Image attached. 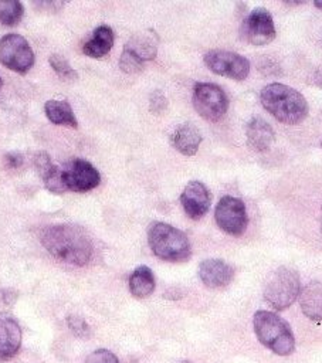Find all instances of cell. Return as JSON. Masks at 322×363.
Masks as SVG:
<instances>
[{
    "instance_id": "obj_15",
    "label": "cell",
    "mask_w": 322,
    "mask_h": 363,
    "mask_svg": "<svg viewBox=\"0 0 322 363\" xmlns=\"http://www.w3.org/2000/svg\"><path fill=\"white\" fill-rule=\"evenodd\" d=\"M33 164L44 186L51 193L62 194L65 191V187L61 180V169L52 163L47 152H37L33 157Z\"/></svg>"
},
{
    "instance_id": "obj_32",
    "label": "cell",
    "mask_w": 322,
    "mask_h": 363,
    "mask_svg": "<svg viewBox=\"0 0 322 363\" xmlns=\"http://www.w3.org/2000/svg\"><path fill=\"white\" fill-rule=\"evenodd\" d=\"M313 6H315V7H318V9H321V10H322V1H313Z\"/></svg>"
},
{
    "instance_id": "obj_16",
    "label": "cell",
    "mask_w": 322,
    "mask_h": 363,
    "mask_svg": "<svg viewBox=\"0 0 322 363\" xmlns=\"http://www.w3.org/2000/svg\"><path fill=\"white\" fill-rule=\"evenodd\" d=\"M248 146L255 152H264L271 147L275 139L274 129L261 118H252L245 126Z\"/></svg>"
},
{
    "instance_id": "obj_7",
    "label": "cell",
    "mask_w": 322,
    "mask_h": 363,
    "mask_svg": "<svg viewBox=\"0 0 322 363\" xmlns=\"http://www.w3.org/2000/svg\"><path fill=\"white\" fill-rule=\"evenodd\" d=\"M0 62L18 74H26L34 65V52L24 37L7 34L0 38Z\"/></svg>"
},
{
    "instance_id": "obj_11",
    "label": "cell",
    "mask_w": 322,
    "mask_h": 363,
    "mask_svg": "<svg viewBox=\"0 0 322 363\" xmlns=\"http://www.w3.org/2000/svg\"><path fill=\"white\" fill-rule=\"evenodd\" d=\"M243 38L257 47L265 45L275 38V26L272 16L264 7L250 11L241 27Z\"/></svg>"
},
{
    "instance_id": "obj_2",
    "label": "cell",
    "mask_w": 322,
    "mask_h": 363,
    "mask_svg": "<svg viewBox=\"0 0 322 363\" xmlns=\"http://www.w3.org/2000/svg\"><path fill=\"white\" fill-rule=\"evenodd\" d=\"M261 104L278 122L296 125L308 115V102L296 89L284 84H268L261 89Z\"/></svg>"
},
{
    "instance_id": "obj_17",
    "label": "cell",
    "mask_w": 322,
    "mask_h": 363,
    "mask_svg": "<svg viewBox=\"0 0 322 363\" xmlns=\"http://www.w3.org/2000/svg\"><path fill=\"white\" fill-rule=\"evenodd\" d=\"M299 305L308 319L322 323V282L311 281L299 292Z\"/></svg>"
},
{
    "instance_id": "obj_8",
    "label": "cell",
    "mask_w": 322,
    "mask_h": 363,
    "mask_svg": "<svg viewBox=\"0 0 322 363\" xmlns=\"http://www.w3.org/2000/svg\"><path fill=\"white\" fill-rule=\"evenodd\" d=\"M204 64L211 72L235 81H243L250 74V61L233 51L211 50L204 54Z\"/></svg>"
},
{
    "instance_id": "obj_3",
    "label": "cell",
    "mask_w": 322,
    "mask_h": 363,
    "mask_svg": "<svg viewBox=\"0 0 322 363\" xmlns=\"http://www.w3.org/2000/svg\"><path fill=\"white\" fill-rule=\"evenodd\" d=\"M148 242L152 252L165 261L182 262L191 255V245L187 235L179 228L162 221L150 224Z\"/></svg>"
},
{
    "instance_id": "obj_13",
    "label": "cell",
    "mask_w": 322,
    "mask_h": 363,
    "mask_svg": "<svg viewBox=\"0 0 322 363\" xmlns=\"http://www.w3.org/2000/svg\"><path fill=\"white\" fill-rule=\"evenodd\" d=\"M21 346V328L6 312H0V362H7Z\"/></svg>"
},
{
    "instance_id": "obj_5",
    "label": "cell",
    "mask_w": 322,
    "mask_h": 363,
    "mask_svg": "<svg viewBox=\"0 0 322 363\" xmlns=\"http://www.w3.org/2000/svg\"><path fill=\"white\" fill-rule=\"evenodd\" d=\"M301 292L299 275L288 267L274 269L264 285V299L277 311H284L294 303Z\"/></svg>"
},
{
    "instance_id": "obj_12",
    "label": "cell",
    "mask_w": 322,
    "mask_h": 363,
    "mask_svg": "<svg viewBox=\"0 0 322 363\" xmlns=\"http://www.w3.org/2000/svg\"><path fill=\"white\" fill-rule=\"evenodd\" d=\"M210 201L211 197L209 189L199 180L189 182L180 196L183 210L191 220L201 218L209 211Z\"/></svg>"
},
{
    "instance_id": "obj_9",
    "label": "cell",
    "mask_w": 322,
    "mask_h": 363,
    "mask_svg": "<svg viewBox=\"0 0 322 363\" xmlns=\"http://www.w3.org/2000/svg\"><path fill=\"white\" fill-rule=\"evenodd\" d=\"M214 218L217 225L230 235H241L248 224L247 208L243 200L224 196L216 206Z\"/></svg>"
},
{
    "instance_id": "obj_35",
    "label": "cell",
    "mask_w": 322,
    "mask_h": 363,
    "mask_svg": "<svg viewBox=\"0 0 322 363\" xmlns=\"http://www.w3.org/2000/svg\"><path fill=\"white\" fill-rule=\"evenodd\" d=\"M321 146H322V139H321Z\"/></svg>"
},
{
    "instance_id": "obj_10",
    "label": "cell",
    "mask_w": 322,
    "mask_h": 363,
    "mask_svg": "<svg viewBox=\"0 0 322 363\" xmlns=\"http://www.w3.org/2000/svg\"><path fill=\"white\" fill-rule=\"evenodd\" d=\"M61 180L65 190L84 193L101 183L99 172L84 159H72L61 169Z\"/></svg>"
},
{
    "instance_id": "obj_30",
    "label": "cell",
    "mask_w": 322,
    "mask_h": 363,
    "mask_svg": "<svg viewBox=\"0 0 322 363\" xmlns=\"http://www.w3.org/2000/svg\"><path fill=\"white\" fill-rule=\"evenodd\" d=\"M17 299V292L11 289H3L0 291V305L3 306H11Z\"/></svg>"
},
{
    "instance_id": "obj_28",
    "label": "cell",
    "mask_w": 322,
    "mask_h": 363,
    "mask_svg": "<svg viewBox=\"0 0 322 363\" xmlns=\"http://www.w3.org/2000/svg\"><path fill=\"white\" fill-rule=\"evenodd\" d=\"M167 108V98L162 91H153L149 96V109L152 113H162Z\"/></svg>"
},
{
    "instance_id": "obj_26",
    "label": "cell",
    "mask_w": 322,
    "mask_h": 363,
    "mask_svg": "<svg viewBox=\"0 0 322 363\" xmlns=\"http://www.w3.org/2000/svg\"><path fill=\"white\" fill-rule=\"evenodd\" d=\"M67 325H68L70 330L78 337H87L89 335L88 323L78 315H70L67 318Z\"/></svg>"
},
{
    "instance_id": "obj_22",
    "label": "cell",
    "mask_w": 322,
    "mask_h": 363,
    "mask_svg": "<svg viewBox=\"0 0 322 363\" xmlns=\"http://www.w3.org/2000/svg\"><path fill=\"white\" fill-rule=\"evenodd\" d=\"M155 289V277L149 267H138L129 277V291L135 298H146Z\"/></svg>"
},
{
    "instance_id": "obj_25",
    "label": "cell",
    "mask_w": 322,
    "mask_h": 363,
    "mask_svg": "<svg viewBox=\"0 0 322 363\" xmlns=\"http://www.w3.org/2000/svg\"><path fill=\"white\" fill-rule=\"evenodd\" d=\"M143 64L136 55H133L131 51L125 50L122 51L121 54V58H119V68L126 72V74H136L139 71H142L143 68Z\"/></svg>"
},
{
    "instance_id": "obj_27",
    "label": "cell",
    "mask_w": 322,
    "mask_h": 363,
    "mask_svg": "<svg viewBox=\"0 0 322 363\" xmlns=\"http://www.w3.org/2000/svg\"><path fill=\"white\" fill-rule=\"evenodd\" d=\"M85 363H119L118 357L108 349H98L88 354Z\"/></svg>"
},
{
    "instance_id": "obj_33",
    "label": "cell",
    "mask_w": 322,
    "mask_h": 363,
    "mask_svg": "<svg viewBox=\"0 0 322 363\" xmlns=\"http://www.w3.org/2000/svg\"><path fill=\"white\" fill-rule=\"evenodd\" d=\"M321 231H322V208H321Z\"/></svg>"
},
{
    "instance_id": "obj_6",
    "label": "cell",
    "mask_w": 322,
    "mask_h": 363,
    "mask_svg": "<svg viewBox=\"0 0 322 363\" xmlns=\"http://www.w3.org/2000/svg\"><path fill=\"white\" fill-rule=\"evenodd\" d=\"M193 106L206 121L218 122L227 113L228 98L218 85L197 82L193 89Z\"/></svg>"
},
{
    "instance_id": "obj_18",
    "label": "cell",
    "mask_w": 322,
    "mask_h": 363,
    "mask_svg": "<svg viewBox=\"0 0 322 363\" xmlns=\"http://www.w3.org/2000/svg\"><path fill=\"white\" fill-rule=\"evenodd\" d=\"M201 140L203 136L193 123H182L172 135V145L184 156L196 155Z\"/></svg>"
},
{
    "instance_id": "obj_20",
    "label": "cell",
    "mask_w": 322,
    "mask_h": 363,
    "mask_svg": "<svg viewBox=\"0 0 322 363\" xmlns=\"http://www.w3.org/2000/svg\"><path fill=\"white\" fill-rule=\"evenodd\" d=\"M113 45V31L108 26H99L95 28L92 38L88 40L82 51L85 55L91 58H102L105 57Z\"/></svg>"
},
{
    "instance_id": "obj_29",
    "label": "cell",
    "mask_w": 322,
    "mask_h": 363,
    "mask_svg": "<svg viewBox=\"0 0 322 363\" xmlns=\"http://www.w3.org/2000/svg\"><path fill=\"white\" fill-rule=\"evenodd\" d=\"M4 162H6L7 167H10V169H18V167L23 164L24 159H23V155H21V153H18V152H11V153H7V155L4 156Z\"/></svg>"
},
{
    "instance_id": "obj_24",
    "label": "cell",
    "mask_w": 322,
    "mask_h": 363,
    "mask_svg": "<svg viewBox=\"0 0 322 363\" xmlns=\"http://www.w3.org/2000/svg\"><path fill=\"white\" fill-rule=\"evenodd\" d=\"M50 65L51 68L62 78V79H75L78 77L77 71L71 67V64L60 54L50 55Z\"/></svg>"
},
{
    "instance_id": "obj_34",
    "label": "cell",
    "mask_w": 322,
    "mask_h": 363,
    "mask_svg": "<svg viewBox=\"0 0 322 363\" xmlns=\"http://www.w3.org/2000/svg\"><path fill=\"white\" fill-rule=\"evenodd\" d=\"M0 86H1V78H0Z\"/></svg>"
},
{
    "instance_id": "obj_31",
    "label": "cell",
    "mask_w": 322,
    "mask_h": 363,
    "mask_svg": "<svg viewBox=\"0 0 322 363\" xmlns=\"http://www.w3.org/2000/svg\"><path fill=\"white\" fill-rule=\"evenodd\" d=\"M312 82H313L316 86H319V88L322 89V71H318V72L312 77Z\"/></svg>"
},
{
    "instance_id": "obj_19",
    "label": "cell",
    "mask_w": 322,
    "mask_h": 363,
    "mask_svg": "<svg viewBox=\"0 0 322 363\" xmlns=\"http://www.w3.org/2000/svg\"><path fill=\"white\" fill-rule=\"evenodd\" d=\"M125 50L131 51L142 62L153 60L157 52V35L150 30L138 33L129 38Z\"/></svg>"
},
{
    "instance_id": "obj_4",
    "label": "cell",
    "mask_w": 322,
    "mask_h": 363,
    "mask_svg": "<svg viewBox=\"0 0 322 363\" xmlns=\"http://www.w3.org/2000/svg\"><path fill=\"white\" fill-rule=\"evenodd\" d=\"M257 339L279 356H288L295 349V339L288 323L277 313L258 311L252 318Z\"/></svg>"
},
{
    "instance_id": "obj_23",
    "label": "cell",
    "mask_w": 322,
    "mask_h": 363,
    "mask_svg": "<svg viewBox=\"0 0 322 363\" xmlns=\"http://www.w3.org/2000/svg\"><path fill=\"white\" fill-rule=\"evenodd\" d=\"M24 16V6L17 0H0V23L16 26Z\"/></svg>"
},
{
    "instance_id": "obj_21",
    "label": "cell",
    "mask_w": 322,
    "mask_h": 363,
    "mask_svg": "<svg viewBox=\"0 0 322 363\" xmlns=\"http://www.w3.org/2000/svg\"><path fill=\"white\" fill-rule=\"evenodd\" d=\"M45 115L50 122L55 125H64V126H71L77 128L78 122L74 115V111L71 105L64 101V99H50L44 105Z\"/></svg>"
},
{
    "instance_id": "obj_14",
    "label": "cell",
    "mask_w": 322,
    "mask_h": 363,
    "mask_svg": "<svg viewBox=\"0 0 322 363\" xmlns=\"http://www.w3.org/2000/svg\"><path fill=\"white\" fill-rule=\"evenodd\" d=\"M199 277L207 288L217 289L224 288L231 282L234 277V269L223 259L210 258L204 259L199 265Z\"/></svg>"
},
{
    "instance_id": "obj_1",
    "label": "cell",
    "mask_w": 322,
    "mask_h": 363,
    "mask_svg": "<svg viewBox=\"0 0 322 363\" xmlns=\"http://www.w3.org/2000/svg\"><path fill=\"white\" fill-rule=\"evenodd\" d=\"M40 241L52 257L68 264L87 265L94 255L92 240L79 225H47L40 231Z\"/></svg>"
}]
</instances>
